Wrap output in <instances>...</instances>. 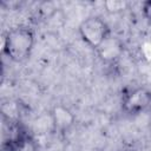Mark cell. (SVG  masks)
Segmentation results:
<instances>
[{
	"instance_id": "cell-7",
	"label": "cell",
	"mask_w": 151,
	"mask_h": 151,
	"mask_svg": "<svg viewBox=\"0 0 151 151\" xmlns=\"http://www.w3.org/2000/svg\"><path fill=\"white\" fill-rule=\"evenodd\" d=\"M104 7L109 13H119L129 7V2L125 0H109L104 2Z\"/></svg>"
},
{
	"instance_id": "cell-2",
	"label": "cell",
	"mask_w": 151,
	"mask_h": 151,
	"mask_svg": "<svg viewBox=\"0 0 151 151\" xmlns=\"http://www.w3.org/2000/svg\"><path fill=\"white\" fill-rule=\"evenodd\" d=\"M78 32L81 40L94 50L112 34L109 25L101 18L94 15L83 20L78 26Z\"/></svg>"
},
{
	"instance_id": "cell-5",
	"label": "cell",
	"mask_w": 151,
	"mask_h": 151,
	"mask_svg": "<svg viewBox=\"0 0 151 151\" xmlns=\"http://www.w3.org/2000/svg\"><path fill=\"white\" fill-rule=\"evenodd\" d=\"M50 113L52 117L54 132L64 133L68 131L76 123V116L73 114V112L68 107L61 104L54 105L52 110L50 111Z\"/></svg>"
},
{
	"instance_id": "cell-3",
	"label": "cell",
	"mask_w": 151,
	"mask_h": 151,
	"mask_svg": "<svg viewBox=\"0 0 151 151\" xmlns=\"http://www.w3.org/2000/svg\"><path fill=\"white\" fill-rule=\"evenodd\" d=\"M151 107V91L137 87L129 91L122 101V109L127 114H139Z\"/></svg>"
},
{
	"instance_id": "cell-6",
	"label": "cell",
	"mask_w": 151,
	"mask_h": 151,
	"mask_svg": "<svg viewBox=\"0 0 151 151\" xmlns=\"http://www.w3.org/2000/svg\"><path fill=\"white\" fill-rule=\"evenodd\" d=\"M32 131H33L34 133H38V134L47 133L48 131H53V132H54V126H53V122H52L51 113L48 112L47 114H42V116L38 117V118L33 122Z\"/></svg>"
},
{
	"instance_id": "cell-4",
	"label": "cell",
	"mask_w": 151,
	"mask_h": 151,
	"mask_svg": "<svg viewBox=\"0 0 151 151\" xmlns=\"http://www.w3.org/2000/svg\"><path fill=\"white\" fill-rule=\"evenodd\" d=\"M96 52L103 63L112 64V63H116L123 55L124 44L119 38L111 34L98 46Z\"/></svg>"
},
{
	"instance_id": "cell-1",
	"label": "cell",
	"mask_w": 151,
	"mask_h": 151,
	"mask_svg": "<svg viewBox=\"0 0 151 151\" xmlns=\"http://www.w3.org/2000/svg\"><path fill=\"white\" fill-rule=\"evenodd\" d=\"M34 40V32L31 27H13L2 35V54L14 63H22L29 58Z\"/></svg>"
},
{
	"instance_id": "cell-8",
	"label": "cell",
	"mask_w": 151,
	"mask_h": 151,
	"mask_svg": "<svg viewBox=\"0 0 151 151\" xmlns=\"http://www.w3.org/2000/svg\"><path fill=\"white\" fill-rule=\"evenodd\" d=\"M142 13L143 17L149 22H151V0H146L142 4Z\"/></svg>"
}]
</instances>
